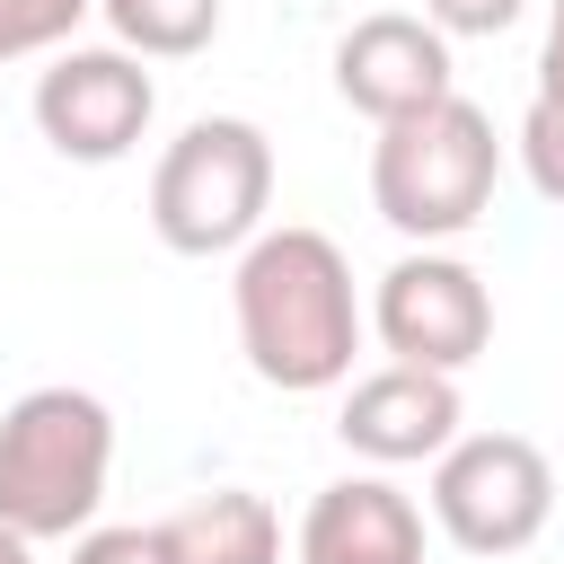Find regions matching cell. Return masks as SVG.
<instances>
[{"mask_svg":"<svg viewBox=\"0 0 564 564\" xmlns=\"http://www.w3.org/2000/svg\"><path fill=\"white\" fill-rule=\"evenodd\" d=\"M229 308H238V352L264 388L282 397H317V388H344L352 379V352H361V300H352V264L326 229H264L247 256H238V282H229Z\"/></svg>","mask_w":564,"mask_h":564,"instance_id":"obj_1","label":"cell"},{"mask_svg":"<svg viewBox=\"0 0 564 564\" xmlns=\"http://www.w3.org/2000/svg\"><path fill=\"white\" fill-rule=\"evenodd\" d=\"M115 476V414L88 388H26L0 414V529L26 546L88 538Z\"/></svg>","mask_w":564,"mask_h":564,"instance_id":"obj_2","label":"cell"},{"mask_svg":"<svg viewBox=\"0 0 564 564\" xmlns=\"http://www.w3.org/2000/svg\"><path fill=\"white\" fill-rule=\"evenodd\" d=\"M494 185H502V141H494V115L467 97H441V106L388 123L370 150V203L414 247L467 238L494 212Z\"/></svg>","mask_w":564,"mask_h":564,"instance_id":"obj_3","label":"cell"},{"mask_svg":"<svg viewBox=\"0 0 564 564\" xmlns=\"http://www.w3.org/2000/svg\"><path fill=\"white\" fill-rule=\"evenodd\" d=\"M273 212V141L247 115H194L150 167V229L176 256H247Z\"/></svg>","mask_w":564,"mask_h":564,"instance_id":"obj_4","label":"cell"},{"mask_svg":"<svg viewBox=\"0 0 564 564\" xmlns=\"http://www.w3.org/2000/svg\"><path fill=\"white\" fill-rule=\"evenodd\" d=\"M432 520L467 555H520L555 520V467L520 432H458L432 458Z\"/></svg>","mask_w":564,"mask_h":564,"instance_id":"obj_5","label":"cell"},{"mask_svg":"<svg viewBox=\"0 0 564 564\" xmlns=\"http://www.w3.org/2000/svg\"><path fill=\"white\" fill-rule=\"evenodd\" d=\"M370 335L388 344V361H414V370H441L458 379L485 344H494V291L467 256L449 247H414L379 273L370 291Z\"/></svg>","mask_w":564,"mask_h":564,"instance_id":"obj_6","label":"cell"},{"mask_svg":"<svg viewBox=\"0 0 564 564\" xmlns=\"http://www.w3.org/2000/svg\"><path fill=\"white\" fill-rule=\"evenodd\" d=\"M159 115V79L123 53V44H62L35 70V132L79 159V167H115Z\"/></svg>","mask_w":564,"mask_h":564,"instance_id":"obj_7","label":"cell"},{"mask_svg":"<svg viewBox=\"0 0 564 564\" xmlns=\"http://www.w3.org/2000/svg\"><path fill=\"white\" fill-rule=\"evenodd\" d=\"M335 97H344L352 115H370L379 132L405 123V115H423V106H441V97H458V79H449V35H441L432 18H414V9L352 18V26L335 35Z\"/></svg>","mask_w":564,"mask_h":564,"instance_id":"obj_8","label":"cell"},{"mask_svg":"<svg viewBox=\"0 0 564 564\" xmlns=\"http://www.w3.org/2000/svg\"><path fill=\"white\" fill-rule=\"evenodd\" d=\"M458 423H467L458 379L414 370V361H388V370L344 379V414H335L344 449L370 458V467H423V458H441L458 441Z\"/></svg>","mask_w":564,"mask_h":564,"instance_id":"obj_9","label":"cell"},{"mask_svg":"<svg viewBox=\"0 0 564 564\" xmlns=\"http://www.w3.org/2000/svg\"><path fill=\"white\" fill-rule=\"evenodd\" d=\"M300 564H423V511L388 476H344L308 502Z\"/></svg>","mask_w":564,"mask_h":564,"instance_id":"obj_10","label":"cell"},{"mask_svg":"<svg viewBox=\"0 0 564 564\" xmlns=\"http://www.w3.org/2000/svg\"><path fill=\"white\" fill-rule=\"evenodd\" d=\"M159 529H167L176 564H282V511L247 485H212Z\"/></svg>","mask_w":564,"mask_h":564,"instance_id":"obj_11","label":"cell"},{"mask_svg":"<svg viewBox=\"0 0 564 564\" xmlns=\"http://www.w3.org/2000/svg\"><path fill=\"white\" fill-rule=\"evenodd\" d=\"M97 18L132 62H185L220 35V0H97Z\"/></svg>","mask_w":564,"mask_h":564,"instance_id":"obj_12","label":"cell"},{"mask_svg":"<svg viewBox=\"0 0 564 564\" xmlns=\"http://www.w3.org/2000/svg\"><path fill=\"white\" fill-rule=\"evenodd\" d=\"M97 0H0V62H26V53H62L79 35Z\"/></svg>","mask_w":564,"mask_h":564,"instance_id":"obj_13","label":"cell"},{"mask_svg":"<svg viewBox=\"0 0 564 564\" xmlns=\"http://www.w3.org/2000/svg\"><path fill=\"white\" fill-rule=\"evenodd\" d=\"M520 167H529V185H538L546 203H564V115L538 106V97H529V115H520Z\"/></svg>","mask_w":564,"mask_h":564,"instance_id":"obj_14","label":"cell"},{"mask_svg":"<svg viewBox=\"0 0 564 564\" xmlns=\"http://www.w3.org/2000/svg\"><path fill=\"white\" fill-rule=\"evenodd\" d=\"M70 564H176L167 529H88L70 538Z\"/></svg>","mask_w":564,"mask_h":564,"instance_id":"obj_15","label":"cell"},{"mask_svg":"<svg viewBox=\"0 0 564 564\" xmlns=\"http://www.w3.org/2000/svg\"><path fill=\"white\" fill-rule=\"evenodd\" d=\"M520 9L529 0H423V18L441 35H502V26H520Z\"/></svg>","mask_w":564,"mask_h":564,"instance_id":"obj_16","label":"cell"},{"mask_svg":"<svg viewBox=\"0 0 564 564\" xmlns=\"http://www.w3.org/2000/svg\"><path fill=\"white\" fill-rule=\"evenodd\" d=\"M538 106H555V115H564V0H555L546 44H538Z\"/></svg>","mask_w":564,"mask_h":564,"instance_id":"obj_17","label":"cell"},{"mask_svg":"<svg viewBox=\"0 0 564 564\" xmlns=\"http://www.w3.org/2000/svg\"><path fill=\"white\" fill-rule=\"evenodd\" d=\"M0 564H35V546H26L18 529H0Z\"/></svg>","mask_w":564,"mask_h":564,"instance_id":"obj_18","label":"cell"}]
</instances>
